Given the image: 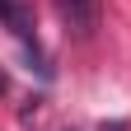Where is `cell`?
Here are the masks:
<instances>
[{
	"mask_svg": "<svg viewBox=\"0 0 131 131\" xmlns=\"http://www.w3.org/2000/svg\"><path fill=\"white\" fill-rule=\"evenodd\" d=\"M0 24H5L19 42H28L33 52H38V24H33V9L24 0H0Z\"/></svg>",
	"mask_w": 131,
	"mask_h": 131,
	"instance_id": "6da1fadb",
	"label": "cell"
},
{
	"mask_svg": "<svg viewBox=\"0 0 131 131\" xmlns=\"http://www.w3.org/2000/svg\"><path fill=\"white\" fill-rule=\"evenodd\" d=\"M56 9L75 38H89L94 24H98V0H56Z\"/></svg>",
	"mask_w": 131,
	"mask_h": 131,
	"instance_id": "7a4b0ae2",
	"label": "cell"
},
{
	"mask_svg": "<svg viewBox=\"0 0 131 131\" xmlns=\"http://www.w3.org/2000/svg\"><path fill=\"white\" fill-rule=\"evenodd\" d=\"M5 89H9V75H5V70H0V94H5Z\"/></svg>",
	"mask_w": 131,
	"mask_h": 131,
	"instance_id": "3957f363",
	"label": "cell"
}]
</instances>
